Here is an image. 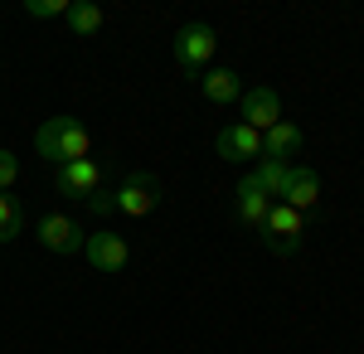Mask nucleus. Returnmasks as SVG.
<instances>
[{
	"label": "nucleus",
	"instance_id": "11",
	"mask_svg": "<svg viewBox=\"0 0 364 354\" xmlns=\"http://www.w3.org/2000/svg\"><path fill=\"white\" fill-rule=\"evenodd\" d=\"M267 214H272V199H267V194L243 175V180L233 185V218H238V223H248V228H262V218H267Z\"/></svg>",
	"mask_w": 364,
	"mask_h": 354
},
{
	"label": "nucleus",
	"instance_id": "14",
	"mask_svg": "<svg viewBox=\"0 0 364 354\" xmlns=\"http://www.w3.org/2000/svg\"><path fill=\"white\" fill-rule=\"evenodd\" d=\"M63 20H68V29H73L78 39H92L107 15H102V5H92V0H68V15H63Z\"/></svg>",
	"mask_w": 364,
	"mask_h": 354
},
{
	"label": "nucleus",
	"instance_id": "15",
	"mask_svg": "<svg viewBox=\"0 0 364 354\" xmlns=\"http://www.w3.org/2000/svg\"><path fill=\"white\" fill-rule=\"evenodd\" d=\"M287 175H291V165H282V161H262L257 170H248V180H252L262 194H267L272 204H277L282 190H287Z\"/></svg>",
	"mask_w": 364,
	"mask_h": 354
},
{
	"label": "nucleus",
	"instance_id": "17",
	"mask_svg": "<svg viewBox=\"0 0 364 354\" xmlns=\"http://www.w3.org/2000/svg\"><path fill=\"white\" fill-rule=\"evenodd\" d=\"M25 10L34 20H63V15H68V0H29Z\"/></svg>",
	"mask_w": 364,
	"mask_h": 354
},
{
	"label": "nucleus",
	"instance_id": "5",
	"mask_svg": "<svg viewBox=\"0 0 364 354\" xmlns=\"http://www.w3.org/2000/svg\"><path fill=\"white\" fill-rule=\"evenodd\" d=\"M301 228H306V214H296V209H287V204H272V214L262 218V243L272 247V252H296L301 247Z\"/></svg>",
	"mask_w": 364,
	"mask_h": 354
},
{
	"label": "nucleus",
	"instance_id": "7",
	"mask_svg": "<svg viewBox=\"0 0 364 354\" xmlns=\"http://www.w3.org/2000/svg\"><path fill=\"white\" fill-rule=\"evenodd\" d=\"M83 228H78V218L68 214H44L39 218V243L49 247V252H58V257H78L83 252Z\"/></svg>",
	"mask_w": 364,
	"mask_h": 354
},
{
	"label": "nucleus",
	"instance_id": "12",
	"mask_svg": "<svg viewBox=\"0 0 364 354\" xmlns=\"http://www.w3.org/2000/svg\"><path fill=\"white\" fill-rule=\"evenodd\" d=\"M199 92H204V102H214V107H238L243 82H238L233 68H209V73H199Z\"/></svg>",
	"mask_w": 364,
	"mask_h": 354
},
{
	"label": "nucleus",
	"instance_id": "2",
	"mask_svg": "<svg viewBox=\"0 0 364 354\" xmlns=\"http://www.w3.org/2000/svg\"><path fill=\"white\" fill-rule=\"evenodd\" d=\"M219 54V34L209 25H180L175 29V63H180V73L185 78H195V73H209V63Z\"/></svg>",
	"mask_w": 364,
	"mask_h": 354
},
{
	"label": "nucleus",
	"instance_id": "3",
	"mask_svg": "<svg viewBox=\"0 0 364 354\" xmlns=\"http://www.w3.org/2000/svg\"><path fill=\"white\" fill-rule=\"evenodd\" d=\"M161 180L151 175V170H132L122 185L112 190V214H127V218H146L156 214V204H161Z\"/></svg>",
	"mask_w": 364,
	"mask_h": 354
},
{
	"label": "nucleus",
	"instance_id": "8",
	"mask_svg": "<svg viewBox=\"0 0 364 354\" xmlns=\"http://www.w3.org/2000/svg\"><path fill=\"white\" fill-rule=\"evenodd\" d=\"M238 122L252 127V132H272V127L282 122V97L272 92V87H252V92H243V97H238Z\"/></svg>",
	"mask_w": 364,
	"mask_h": 354
},
{
	"label": "nucleus",
	"instance_id": "13",
	"mask_svg": "<svg viewBox=\"0 0 364 354\" xmlns=\"http://www.w3.org/2000/svg\"><path fill=\"white\" fill-rule=\"evenodd\" d=\"M301 146H306L301 127H296V122H277L272 132H262V161H282V165H287Z\"/></svg>",
	"mask_w": 364,
	"mask_h": 354
},
{
	"label": "nucleus",
	"instance_id": "18",
	"mask_svg": "<svg viewBox=\"0 0 364 354\" xmlns=\"http://www.w3.org/2000/svg\"><path fill=\"white\" fill-rule=\"evenodd\" d=\"M15 180H20V161H15V151H5V146H0V194H10Z\"/></svg>",
	"mask_w": 364,
	"mask_h": 354
},
{
	"label": "nucleus",
	"instance_id": "10",
	"mask_svg": "<svg viewBox=\"0 0 364 354\" xmlns=\"http://www.w3.org/2000/svg\"><path fill=\"white\" fill-rule=\"evenodd\" d=\"M214 151H219L224 161H252V156H262V132H252V127H243V122H233V127L219 132Z\"/></svg>",
	"mask_w": 364,
	"mask_h": 354
},
{
	"label": "nucleus",
	"instance_id": "6",
	"mask_svg": "<svg viewBox=\"0 0 364 354\" xmlns=\"http://www.w3.org/2000/svg\"><path fill=\"white\" fill-rule=\"evenodd\" d=\"M83 257H87V267H97V272H122L132 262V247H127V238H117L112 228H97V233L83 238Z\"/></svg>",
	"mask_w": 364,
	"mask_h": 354
},
{
	"label": "nucleus",
	"instance_id": "1",
	"mask_svg": "<svg viewBox=\"0 0 364 354\" xmlns=\"http://www.w3.org/2000/svg\"><path fill=\"white\" fill-rule=\"evenodd\" d=\"M34 151H39V161H49L58 170V165L87 161L92 136H87V127L78 117H49V122L39 127V136H34Z\"/></svg>",
	"mask_w": 364,
	"mask_h": 354
},
{
	"label": "nucleus",
	"instance_id": "16",
	"mask_svg": "<svg viewBox=\"0 0 364 354\" xmlns=\"http://www.w3.org/2000/svg\"><path fill=\"white\" fill-rule=\"evenodd\" d=\"M25 204L15 199V194H0V243H10V238H20L25 233Z\"/></svg>",
	"mask_w": 364,
	"mask_h": 354
},
{
	"label": "nucleus",
	"instance_id": "9",
	"mask_svg": "<svg viewBox=\"0 0 364 354\" xmlns=\"http://www.w3.org/2000/svg\"><path fill=\"white\" fill-rule=\"evenodd\" d=\"M277 204L296 209V214H311V209L321 204V175H316L311 165L291 170V175H287V190H282V199H277Z\"/></svg>",
	"mask_w": 364,
	"mask_h": 354
},
{
	"label": "nucleus",
	"instance_id": "4",
	"mask_svg": "<svg viewBox=\"0 0 364 354\" xmlns=\"http://www.w3.org/2000/svg\"><path fill=\"white\" fill-rule=\"evenodd\" d=\"M102 180H107V175H102V165L92 161V156H87V161H73V165H58V170H54V190L63 194V199H78V204H87L97 190H107Z\"/></svg>",
	"mask_w": 364,
	"mask_h": 354
}]
</instances>
